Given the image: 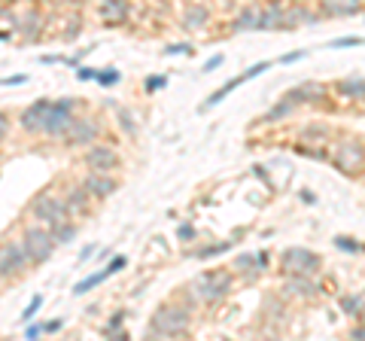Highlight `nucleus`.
Here are the masks:
<instances>
[{
	"label": "nucleus",
	"instance_id": "nucleus-1",
	"mask_svg": "<svg viewBox=\"0 0 365 341\" xmlns=\"http://www.w3.org/2000/svg\"><path fill=\"white\" fill-rule=\"evenodd\" d=\"M235 290V275L228 268H210L201 271V275L189 283V295L201 305H216L222 302L225 295H232Z\"/></svg>",
	"mask_w": 365,
	"mask_h": 341
},
{
	"label": "nucleus",
	"instance_id": "nucleus-2",
	"mask_svg": "<svg viewBox=\"0 0 365 341\" xmlns=\"http://www.w3.org/2000/svg\"><path fill=\"white\" fill-rule=\"evenodd\" d=\"M186 332H189V308H182V305L165 302L150 320V335L177 338V335H186Z\"/></svg>",
	"mask_w": 365,
	"mask_h": 341
},
{
	"label": "nucleus",
	"instance_id": "nucleus-3",
	"mask_svg": "<svg viewBox=\"0 0 365 341\" xmlns=\"http://www.w3.org/2000/svg\"><path fill=\"white\" fill-rule=\"evenodd\" d=\"M21 247H25V256H28L31 265H43V263L52 259L58 241H55L49 225H31V229L21 235Z\"/></svg>",
	"mask_w": 365,
	"mask_h": 341
},
{
	"label": "nucleus",
	"instance_id": "nucleus-4",
	"mask_svg": "<svg viewBox=\"0 0 365 341\" xmlns=\"http://www.w3.org/2000/svg\"><path fill=\"white\" fill-rule=\"evenodd\" d=\"M332 165L347 177L362 174V168H365V143L356 141V138H341L332 146Z\"/></svg>",
	"mask_w": 365,
	"mask_h": 341
},
{
	"label": "nucleus",
	"instance_id": "nucleus-5",
	"mask_svg": "<svg viewBox=\"0 0 365 341\" xmlns=\"http://www.w3.org/2000/svg\"><path fill=\"white\" fill-rule=\"evenodd\" d=\"M31 217L37 220L40 225L55 229L58 223L71 220V210H67V204H64L61 195H55V192H40V195L31 201Z\"/></svg>",
	"mask_w": 365,
	"mask_h": 341
},
{
	"label": "nucleus",
	"instance_id": "nucleus-6",
	"mask_svg": "<svg viewBox=\"0 0 365 341\" xmlns=\"http://www.w3.org/2000/svg\"><path fill=\"white\" fill-rule=\"evenodd\" d=\"M319 265H323V259H319V253H314V250L307 247H289L280 253V271L283 275H317Z\"/></svg>",
	"mask_w": 365,
	"mask_h": 341
},
{
	"label": "nucleus",
	"instance_id": "nucleus-7",
	"mask_svg": "<svg viewBox=\"0 0 365 341\" xmlns=\"http://www.w3.org/2000/svg\"><path fill=\"white\" fill-rule=\"evenodd\" d=\"M28 268H31V263L25 256V247H21V241L0 244V278H4V280L19 278V275H25Z\"/></svg>",
	"mask_w": 365,
	"mask_h": 341
},
{
	"label": "nucleus",
	"instance_id": "nucleus-8",
	"mask_svg": "<svg viewBox=\"0 0 365 341\" xmlns=\"http://www.w3.org/2000/svg\"><path fill=\"white\" fill-rule=\"evenodd\" d=\"M83 165L86 170H98V174H110V170H116L122 165L119 153L113 150L107 143H88L86 146V156H83Z\"/></svg>",
	"mask_w": 365,
	"mask_h": 341
},
{
	"label": "nucleus",
	"instance_id": "nucleus-9",
	"mask_svg": "<svg viewBox=\"0 0 365 341\" xmlns=\"http://www.w3.org/2000/svg\"><path fill=\"white\" fill-rule=\"evenodd\" d=\"M71 122H73V101H71V98L52 101V104H49V113H46L43 134H49V138H61V134L71 128Z\"/></svg>",
	"mask_w": 365,
	"mask_h": 341
},
{
	"label": "nucleus",
	"instance_id": "nucleus-10",
	"mask_svg": "<svg viewBox=\"0 0 365 341\" xmlns=\"http://www.w3.org/2000/svg\"><path fill=\"white\" fill-rule=\"evenodd\" d=\"M268 67H271V61H259V64H253V67H250V71L247 73H241V76H235V79H228V83L225 86H220V88H216V92L207 98V101H204V104L198 107L201 113H207V110H213L216 104H222V101L228 98V95H232L235 92V88L237 86H244V83H250V79H256V76H262V73H265L268 71Z\"/></svg>",
	"mask_w": 365,
	"mask_h": 341
},
{
	"label": "nucleus",
	"instance_id": "nucleus-11",
	"mask_svg": "<svg viewBox=\"0 0 365 341\" xmlns=\"http://www.w3.org/2000/svg\"><path fill=\"white\" fill-rule=\"evenodd\" d=\"M101 138V125L95 122V119H76L73 116V122H71V128H67L64 134H61V141H64V146H88V143H95Z\"/></svg>",
	"mask_w": 365,
	"mask_h": 341
},
{
	"label": "nucleus",
	"instance_id": "nucleus-12",
	"mask_svg": "<svg viewBox=\"0 0 365 341\" xmlns=\"http://www.w3.org/2000/svg\"><path fill=\"white\" fill-rule=\"evenodd\" d=\"M49 104H52L49 98H40V101H34L28 110H21V116H19L21 131H28V134H43V125H46V113H49Z\"/></svg>",
	"mask_w": 365,
	"mask_h": 341
},
{
	"label": "nucleus",
	"instance_id": "nucleus-13",
	"mask_svg": "<svg viewBox=\"0 0 365 341\" xmlns=\"http://www.w3.org/2000/svg\"><path fill=\"white\" fill-rule=\"evenodd\" d=\"M83 189L88 192L91 198L104 201V198H110L113 192L119 189V183H116V180H113L110 174H98V170H86V177H83Z\"/></svg>",
	"mask_w": 365,
	"mask_h": 341
},
{
	"label": "nucleus",
	"instance_id": "nucleus-14",
	"mask_svg": "<svg viewBox=\"0 0 365 341\" xmlns=\"http://www.w3.org/2000/svg\"><path fill=\"white\" fill-rule=\"evenodd\" d=\"M283 98H289L295 107H299V104H323V101L329 98V88L323 83H302V86L289 88Z\"/></svg>",
	"mask_w": 365,
	"mask_h": 341
},
{
	"label": "nucleus",
	"instance_id": "nucleus-15",
	"mask_svg": "<svg viewBox=\"0 0 365 341\" xmlns=\"http://www.w3.org/2000/svg\"><path fill=\"white\" fill-rule=\"evenodd\" d=\"M125 265H128V259H125V256H113L107 268H101V271H95V275H88L86 280H79V283H76V287H73V292H76V295H86L88 290H95V287H98V283H104L107 278H113V275H119V271H122Z\"/></svg>",
	"mask_w": 365,
	"mask_h": 341
},
{
	"label": "nucleus",
	"instance_id": "nucleus-16",
	"mask_svg": "<svg viewBox=\"0 0 365 341\" xmlns=\"http://www.w3.org/2000/svg\"><path fill=\"white\" fill-rule=\"evenodd\" d=\"M362 13V0H319V16L329 19H347Z\"/></svg>",
	"mask_w": 365,
	"mask_h": 341
},
{
	"label": "nucleus",
	"instance_id": "nucleus-17",
	"mask_svg": "<svg viewBox=\"0 0 365 341\" xmlns=\"http://www.w3.org/2000/svg\"><path fill=\"white\" fill-rule=\"evenodd\" d=\"M131 13V4L128 0H101V19L107 25H125Z\"/></svg>",
	"mask_w": 365,
	"mask_h": 341
},
{
	"label": "nucleus",
	"instance_id": "nucleus-18",
	"mask_svg": "<svg viewBox=\"0 0 365 341\" xmlns=\"http://www.w3.org/2000/svg\"><path fill=\"white\" fill-rule=\"evenodd\" d=\"M283 290L289 295H299V299H314L319 292V287L314 283L311 275H287V283H283Z\"/></svg>",
	"mask_w": 365,
	"mask_h": 341
},
{
	"label": "nucleus",
	"instance_id": "nucleus-19",
	"mask_svg": "<svg viewBox=\"0 0 365 341\" xmlns=\"http://www.w3.org/2000/svg\"><path fill=\"white\" fill-rule=\"evenodd\" d=\"M186 31H201V28H207L210 25V9L204 6V4H192L186 6V13H182V21H180Z\"/></svg>",
	"mask_w": 365,
	"mask_h": 341
},
{
	"label": "nucleus",
	"instance_id": "nucleus-20",
	"mask_svg": "<svg viewBox=\"0 0 365 341\" xmlns=\"http://www.w3.org/2000/svg\"><path fill=\"white\" fill-rule=\"evenodd\" d=\"M259 19H262V6H259V4H247V6L241 9V16L232 21V34L259 31Z\"/></svg>",
	"mask_w": 365,
	"mask_h": 341
},
{
	"label": "nucleus",
	"instance_id": "nucleus-21",
	"mask_svg": "<svg viewBox=\"0 0 365 341\" xmlns=\"http://www.w3.org/2000/svg\"><path fill=\"white\" fill-rule=\"evenodd\" d=\"M283 16H287V6H283L280 0H271V4L262 9L259 31H277V28H283Z\"/></svg>",
	"mask_w": 365,
	"mask_h": 341
},
{
	"label": "nucleus",
	"instance_id": "nucleus-22",
	"mask_svg": "<svg viewBox=\"0 0 365 341\" xmlns=\"http://www.w3.org/2000/svg\"><path fill=\"white\" fill-rule=\"evenodd\" d=\"M61 198H64V204H67V210H71V217H73V213H86V210H88V201H91V195L83 189V183L71 186Z\"/></svg>",
	"mask_w": 365,
	"mask_h": 341
},
{
	"label": "nucleus",
	"instance_id": "nucleus-23",
	"mask_svg": "<svg viewBox=\"0 0 365 341\" xmlns=\"http://www.w3.org/2000/svg\"><path fill=\"white\" fill-rule=\"evenodd\" d=\"M335 92L341 98H347V101L365 98V76H347V79H341V83L335 86Z\"/></svg>",
	"mask_w": 365,
	"mask_h": 341
},
{
	"label": "nucleus",
	"instance_id": "nucleus-24",
	"mask_svg": "<svg viewBox=\"0 0 365 341\" xmlns=\"http://www.w3.org/2000/svg\"><path fill=\"white\" fill-rule=\"evenodd\" d=\"M295 110V104H292V101L289 98H283V101H277V104H274L268 113H265V116H262V122H268V125H274V122H280V119H287L289 116V113Z\"/></svg>",
	"mask_w": 365,
	"mask_h": 341
},
{
	"label": "nucleus",
	"instance_id": "nucleus-25",
	"mask_svg": "<svg viewBox=\"0 0 365 341\" xmlns=\"http://www.w3.org/2000/svg\"><path fill=\"white\" fill-rule=\"evenodd\" d=\"M76 232H79V225L73 220H64V223H58L52 229V235H55V241H58V244H71L76 238Z\"/></svg>",
	"mask_w": 365,
	"mask_h": 341
},
{
	"label": "nucleus",
	"instance_id": "nucleus-26",
	"mask_svg": "<svg viewBox=\"0 0 365 341\" xmlns=\"http://www.w3.org/2000/svg\"><path fill=\"white\" fill-rule=\"evenodd\" d=\"M232 244L235 241H222V244H207V247H201V250H195V259H213V256H222V253H228L232 250Z\"/></svg>",
	"mask_w": 365,
	"mask_h": 341
},
{
	"label": "nucleus",
	"instance_id": "nucleus-27",
	"mask_svg": "<svg viewBox=\"0 0 365 341\" xmlns=\"http://www.w3.org/2000/svg\"><path fill=\"white\" fill-rule=\"evenodd\" d=\"M341 311L344 314H359L362 311V295H344V299H341Z\"/></svg>",
	"mask_w": 365,
	"mask_h": 341
},
{
	"label": "nucleus",
	"instance_id": "nucleus-28",
	"mask_svg": "<svg viewBox=\"0 0 365 341\" xmlns=\"http://www.w3.org/2000/svg\"><path fill=\"white\" fill-rule=\"evenodd\" d=\"M335 247L344 250V253H359V250H362V244L356 241V238H347V235H338L335 238Z\"/></svg>",
	"mask_w": 365,
	"mask_h": 341
},
{
	"label": "nucleus",
	"instance_id": "nucleus-29",
	"mask_svg": "<svg viewBox=\"0 0 365 341\" xmlns=\"http://www.w3.org/2000/svg\"><path fill=\"white\" fill-rule=\"evenodd\" d=\"M253 268H259L256 265V253H244V256L235 259V271H247V275H253Z\"/></svg>",
	"mask_w": 365,
	"mask_h": 341
},
{
	"label": "nucleus",
	"instance_id": "nucleus-30",
	"mask_svg": "<svg viewBox=\"0 0 365 341\" xmlns=\"http://www.w3.org/2000/svg\"><path fill=\"white\" fill-rule=\"evenodd\" d=\"M40 308H43V295H34V299L28 302V308L21 311V320H25V323H31L34 317H37V311H40Z\"/></svg>",
	"mask_w": 365,
	"mask_h": 341
},
{
	"label": "nucleus",
	"instance_id": "nucleus-31",
	"mask_svg": "<svg viewBox=\"0 0 365 341\" xmlns=\"http://www.w3.org/2000/svg\"><path fill=\"white\" fill-rule=\"evenodd\" d=\"M122 323H125V311H119L116 317H113V320L104 326V335H110V338H116L119 332H122Z\"/></svg>",
	"mask_w": 365,
	"mask_h": 341
},
{
	"label": "nucleus",
	"instance_id": "nucleus-32",
	"mask_svg": "<svg viewBox=\"0 0 365 341\" xmlns=\"http://www.w3.org/2000/svg\"><path fill=\"white\" fill-rule=\"evenodd\" d=\"M98 83L101 86H116L119 83V71H113V67H107V71H98Z\"/></svg>",
	"mask_w": 365,
	"mask_h": 341
},
{
	"label": "nucleus",
	"instance_id": "nucleus-33",
	"mask_svg": "<svg viewBox=\"0 0 365 341\" xmlns=\"http://www.w3.org/2000/svg\"><path fill=\"white\" fill-rule=\"evenodd\" d=\"M146 92H158V88H165L168 86V79L165 76H146Z\"/></svg>",
	"mask_w": 365,
	"mask_h": 341
},
{
	"label": "nucleus",
	"instance_id": "nucleus-34",
	"mask_svg": "<svg viewBox=\"0 0 365 341\" xmlns=\"http://www.w3.org/2000/svg\"><path fill=\"white\" fill-rule=\"evenodd\" d=\"M165 55H192V46L189 43H170L165 49Z\"/></svg>",
	"mask_w": 365,
	"mask_h": 341
},
{
	"label": "nucleus",
	"instance_id": "nucleus-35",
	"mask_svg": "<svg viewBox=\"0 0 365 341\" xmlns=\"http://www.w3.org/2000/svg\"><path fill=\"white\" fill-rule=\"evenodd\" d=\"M119 122H122V128L128 131V134H134V131H137V122L131 119V113H128V110H122V113H119Z\"/></svg>",
	"mask_w": 365,
	"mask_h": 341
},
{
	"label": "nucleus",
	"instance_id": "nucleus-36",
	"mask_svg": "<svg viewBox=\"0 0 365 341\" xmlns=\"http://www.w3.org/2000/svg\"><path fill=\"white\" fill-rule=\"evenodd\" d=\"M9 128H13V119H9V113L0 110V141H4L6 134H9Z\"/></svg>",
	"mask_w": 365,
	"mask_h": 341
},
{
	"label": "nucleus",
	"instance_id": "nucleus-37",
	"mask_svg": "<svg viewBox=\"0 0 365 341\" xmlns=\"http://www.w3.org/2000/svg\"><path fill=\"white\" fill-rule=\"evenodd\" d=\"M177 235H180V241H192V238H195V225L182 223V225H180V229H177Z\"/></svg>",
	"mask_w": 365,
	"mask_h": 341
},
{
	"label": "nucleus",
	"instance_id": "nucleus-38",
	"mask_svg": "<svg viewBox=\"0 0 365 341\" xmlns=\"http://www.w3.org/2000/svg\"><path fill=\"white\" fill-rule=\"evenodd\" d=\"M95 76H98L95 67H79L76 71V79H83V83H88V79H95Z\"/></svg>",
	"mask_w": 365,
	"mask_h": 341
},
{
	"label": "nucleus",
	"instance_id": "nucleus-39",
	"mask_svg": "<svg viewBox=\"0 0 365 341\" xmlns=\"http://www.w3.org/2000/svg\"><path fill=\"white\" fill-rule=\"evenodd\" d=\"M222 55H213V58H207V64H204V73H210V71H216V67H222Z\"/></svg>",
	"mask_w": 365,
	"mask_h": 341
},
{
	"label": "nucleus",
	"instance_id": "nucleus-40",
	"mask_svg": "<svg viewBox=\"0 0 365 341\" xmlns=\"http://www.w3.org/2000/svg\"><path fill=\"white\" fill-rule=\"evenodd\" d=\"M40 335H43V326H40V323H37V326H34V323H31V326L25 329V338H34V341H37Z\"/></svg>",
	"mask_w": 365,
	"mask_h": 341
},
{
	"label": "nucleus",
	"instance_id": "nucleus-41",
	"mask_svg": "<svg viewBox=\"0 0 365 341\" xmlns=\"http://www.w3.org/2000/svg\"><path fill=\"white\" fill-rule=\"evenodd\" d=\"M61 326H64V320L58 317V320H49V323H46V326H43V332H61Z\"/></svg>",
	"mask_w": 365,
	"mask_h": 341
},
{
	"label": "nucleus",
	"instance_id": "nucleus-42",
	"mask_svg": "<svg viewBox=\"0 0 365 341\" xmlns=\"http://www.w3.org/2000/svg\"><path fill=\"white\" fill-rule=\"evenodd\" d=\"M299 58H304V52H289V55H283L280 58V64H295Z\"/></svg>",
	"mask_w": 365,
	"mask_h": 341
},
{
	"label": "nucleus",
	"instance_id": "nucleus-43",
	"mask_svg": "<svg viewBox=\"0 0 365 341\" xmlns=\"http://www.w3.org/2000/svg\"><path fill=\"white\" fill-rule=\"evenodd\" d=\"M28 76H6V79H0V86H21Z\"/></svg>",
	"mask_w": 365,
	"mask_h": 341
},
{
	"label": "nucleus",
	"instance_id": "nucleus-44",
	"mask_svg": "<svg viewBox=\"0 0 365 341\" xmlns=\"http://www.w3.org/2000/svg\"><path fill=\"white\" fill-rule=\"evenodd\" d=\"M95 250H98L95 244H88V247L83 250V253H79V263H88V259H91V256H95Z\"/></svg>",
	"mask_w": 365,
	"mask_h": 341
},
{
	"label": "nucleus",
	"instance_id": "nucleus-45",
	"mask_svg": "<svg viewBox=\"0 0 365 341\" xmlns=\"http://www.w3.org/2000/svg\"><path fill=\"white\" fill-rule=\"evenodd\" d=\"M350 338H359V341H365V323L353 329V332H350Z\"/></svg>",
	"mask_w": 365,
	"mask_h": 341
},
{
	"label": "nucleus",
	"instance_id": "nucleus-46",
	"mask_svg": "<svg viewBox=\"0 0 365 341\" xmlns=\"http://www.w3.org/2000/svg\"><path fill=\"white\" fill-rule=\"evenodd\" d=\"M302 201H304V204H317V198H314V195H311V192H307V189L302 192Z\"/></svg>",
	"mask_w": 365,
	"mask_h": 341
},
{
	"label": "nucleus",
	"instance_id": "nucleus-47",
	"mask_svg": "<svg viewBox=\"0 0 365 341\" xmlns=\"http://www.w3.org/2000/svg\"><path fill=\"white\" fill-rule=\"evenodd\" d=\"M362 46H365V37H362Z\"/></svg>",
	"mask_w": 365,
	"mask_h": 341
},
{
	"label": "nucleus",
	"instance_id": "nucleus-48",
	"mask_svg": "<svg viewBox=\"0 0 365 341\" xmlns=\"http://www.w3.org/2000/svg\"><path fill=\"white\" fill-rule=\"evenodd\" d=\"M362 4H365V0H362Z\"/></svg>",
	"mask_w": 365,
	"mask_h": 341
}]
</instances>
